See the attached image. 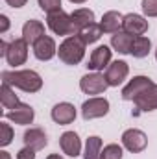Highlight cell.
Instances as JSON below:
<instances>
[{"mask_svg":"<svg viewBox=\"0 0 157 159\" xmlns=\"http://www.w3.org/2000/svg\"><path fill=\"white\" fill-rule=\"evenodd\" d=\"M2 83H7L11 87H17L24 93H37L43 87V78L39 72L24 69V70H4L2 72Z\"/></svg>","mask_w":157,"mask_h":159,"instance_id":"1","label":"cell"},{"mask_svg":"<svg viewBox=\"0 0 157 159\" xmlns=\"http://www.w3.org/2000/svg\"><path fill=\"white\" fill-rule=\"evenodd\" d=\"M85 46H87L85 41L81 39L79 35H70V37H67V39L59 44L57 56H59V59L65 65L74 67V65H79L81 63V59L85 56Z\"/></svg>","mask_w":157,"mask_h":159,"instance_id":"2","label":"cell"},{"mask_svg":"<svg viewBox=\"0 0 157 159\" xmlns=\"http://www.w3.org/2000/svg\"><path fill=\"white\" fill-rule=\"evenodd\" d=\"M46 24H48V28H50L56 35L70 37V35H78L79 34V30L76 28L72 17H70L69 13H65L63 9L54 11V13H48V17H46Z\"/></svg>","mask_w":157,"mask_h":159,"instance_id":"3","label":"cell"},{"mask_svg":"<svg viewBox=\"0 0 157 159\" xmlns=\"http://www.w3.org/2000/svg\"><path fill=\"white\" fill-rule=\"evenodd\" d=\"M109 113V100L104 96H92L83 102L81 106V117L85 120L102 119Z\"/></svg>","mask_w":157,"mask_h":159,"instance_id":"4","label":"cell"},{"mask_svg":"<svg viewBox=\"0 0 157 159\" xmlns=\"http://www.w3.org/2000/svg\"><path fill=\"white\" fill-rule=\"evenodd\" d=\"M122 146L131 154H141L148 146V137L144 131H141L137 128H129L122 133Z\"/></svg>","mask_w":157,"mask_h":159,"instance_id":"5","label":"cell"},{"mask_svg":"<svg viewBox=\"0 0 157 159\" xmlns=\"http://www.w3.org/2000/svg\"><path fill=\"white\" fill-rule=\"evenodd\" d=\"M4 57H6L7 65H11V67L24 65L26 59H28V43L22 39V37L11 41L7 44V50H6V56Z\"/></svg>","mask_w":157,"mask_h":159,"instance_id":"6","label":"cell"},{"mask_svg":"<svg viewBox=\"0 0 157 159\" xmlns=\"http://www.w3.org/2000/svg\"><path fill=\"white\" fill-rule=\"evenodd\" d=\"M107 87L109 83L105 80V74H100V72H89L79 80V89L85 94H102L105 93Z\"/></svg>","mask_w":157,"mask_h":159,"instance_id":"7","label":"cell"},{"mask_svg":"<svg viewBox=\"0 0 157 159\" xmlns=\"http://www.w3.org/2000/svg\"><path fill=\"white\" fill-rule=\"evenodd\" d=\"M111 56H113V50L105 44H100L92 50L91 57H89V63H87V69L89 70H94V72H100L104 69L109 67L111 63Z\"/></svg>","mask_w":157,"mask_h":159,"instance_id":"8","label":"cell"},{"mask_svg":"<svg viewBox=\"0 0 157 159\" xmlns=\"http://www.w3.org/2000/svg\"><path fill=\"white\" fill-rule=\"evenodd\" d=\"M129 74V65L122 59L111 61L107 70H105V80L109 83V87H118L120 83H124V80Z\"/></svg>","mask_w":157,"mask_h":159,"instance_id":"9","label":"cell"},{"mask_svg":"<svg viewBox=\"0 0 157 159\" xmlns=\"http://www.w3.org/2000/svg\"><path fill=\"white\" fill-rule=\"evenodd\" d=\"M152 85H154V81L148 78V76H133V80H129V83L122 89V98L133 102L141 93H144Z\"/></svg>","mask_w":157,"mask_h":159,"instance_id":"10","label":"cell"},{"mask_svg":"<svg viewBox=\"0 0 157 159\" xmlns=\"http://www.w3.org/2000/svg\"><path fill=\"white\" fill-rule=\"evenodd\" d=\"M122 30L128 32L129 35L137 37V35H144L148 32V20L142 17V15H137V13H128L124 15V20H122Z\"/></svg>","mask_w":157,"mask_h":159,"instance_id":"11","label":"cell"},{"mask_svg":"<svg viewBox=\"0 0 157 159\" xmlns=\"http://www.w3.org/2000/svg\"><path fill=\"white\" fill-rule=\"evenodd\" d=\"M52 120L59 126H67L72 124L76 120V107L70 102H59L52 107Z\"/></svg>","mask_w":157,"mask_h":159,"instance_id":"12","label":"cell"},{"mask_svg":"<svg viewBox=\"0 0 157 159\" xmlns=\"http://www.w3.org/2000/svg\"><path fill=\"white\" fill-rule=\"evenodd\" d=\"M6 119L11 120L13 124H19V126H28L35 119V111H34V107L30 104H22L20 102L15 109L6 113Z\"/></svg>","mask_w":157,"mask_h":159,"instance_id":"13","label":"cell"},{"mask_svg":"<svg viewBox=\"0 0 157 159\" xmlns=\"http://www.w3.org/2000/svg\"><path fill=\"white\" fill-rule=\"evenodd\" d=\"M59 146L65 156L69 157H78L81 154V139L76 131H65L59 137Z\"/></svg>","mask_w":157,"mask_h":159,"instance_id":"14","label":"cell"},{"mask_svg":"<svg viewBox=\"0 0 157 159\" xmlns=\"http://www.w3.org/2000/svg\"><path fill=\"white\" fill-rule=\"evenodd\" d=\"M56 54H57V46H56V41L52 39L50 35H43L34 44V56L39 61H50Z\"/></svg>","mask_w":157,"mask_h":159,"instance_id":"15","label":"cell"},{"mask_svg":"<svg viewBox=\"0 0 157 159\" xmlns=\"http://www.w3.org/2000/svg\"><path fill=\"white\" fill-rule=\"evenodd\" d=\"M133 104H135V107L139 109V111H144V113H148V111H155L157 109V83H154L150 89H146L144 93H141L135 100H133Z\"/></svg>","mask_w":157,"mask_h":159,"instance_id":"16","label":"cell"},{"mask_svg":"<svg viewBox=\"0 0 157 159\" xmlns=\"http://www.w3.org/2000/svg\"><path fill=\"white\" fill-rule=\"evenodd\" d=\"M43 35H46V34H44V24H43L41 20L30 19V20L24 22V26H22V39L26 41L28 44L34 46Z\"/></svg>","mask_w":157,"mask_h":159,"instance_id":"17","label":"cell"},{"mask_svg":"<svg viewBox=\"0 0 157 159\" xmlns=\"http://www.w3.org/2000/svg\"><path fill=\"white\" fill-rule=\"evenodd\" d=\"M22 141H24V146H30L35 152L43 150L48 144V137H46V133L41 128H30V129H26L24 135H22Z\"/></svg>","mask_w":157,"mask_h":159,"instance_id":"18","label":"cell"},{"mask_svg":"<svg viewBox=\"0 0 157 159\" xmlns=\"http://www.w3.org/2000/svg\"><path fill=\"white\" fill-rule=\"evenodd\" d=\"M122 20H124V15L120 11H107V13H104L100 26H102L104 34H117L122 28Z\"/></svg>","mask_w":157,"mask_h":159,"instance_id":"19","label":"cell"},{"mask_svg":"<svg viewBox=\"0 0 157 159\" xmlns=\"http://www.w3.org/2000/svg\"><path fill=\"white\" fill-rule=\"evenodd\" d=\"M133 35H129L128 32H124V30H120L117 34H113L111 35V46L117 50L118 54H131V46H133Z\"/></svg>","mask_w":157,"mask_h":159,"instance_id":"20","label":"cell"},{"mask_svg":"<svg viewBox=\"0 0 157 159\" xmlns=\"http://www.w3.org/2000/svg\"><path fill=\"white\" fill-rule=\"evenodd\" d=\"M70 17H72V20H74V24H76V28H78L79 32H81L83 28H87L89 24L94 22V11L89 9V7L74 9V11L70 13Z\"/></svg>","mask_w":157,"mask_h":159,"instance_id":"21","label":"cell"},{"mask_svg":"<svg viewBox=\"0 0 157 159\" xmlns=\"http://www.w3.org/2000/svg\"><path fill=\"white\" fill-rule=\"evenodd\" d=\"M0 102H2V107L4 109H15L19 104H20V100H19V96L15 94V91H13V87L11 85H7V83H2V87H0Z\"/></svg>","mask_w":157,"mask_h":159,"instance_id":"22","label":"cell"},{"mask_svg":"<svg viewBox=\"0 0 157 159\" xmlns=\"http://www.w3.org/2000/svg\"><path fill=\"white\" fill-rule=\"evenodd\" d=\"M83 159H102V139L98 135H91L85 141Z\"/></svg>","mask_w":157,"mask_h":159,"instance_id":"23","label":"cell"},{"mask_svg":"<svg viewBox=\"0 0 157 159\" xmlns=\"http://www.w3.org/2000/svg\"><path fill=\"white\" fill-rule=\"evenodd\" d=\"M150 50H152V41L148 39V37L137 35V37L133 39V46H131V56H133V57L142 59V57H146V56L150 54Z\"/></svg>","mask_w":157,"mask_h":159,"instance_id":"24","label":"cell"},{"mask_svg":"<svg viewBox=\"0 0 157 159\" xmlns=\"http://www.w3.org/2000/svg\"><path fill=\"white\" fill-rule=\"evenodd\" d=\"M102 34H104L102 26L96 24V22H92V24H89L87 28H83L78 35L85 41V44H92V43H96V41L102 37Z\"/></svg>","mask_w":157,"mask_h":159,"instance_id":"25","label":"cell"},{"mask_svg":"<svg viewBox=\"0 0 157 159\" xmlns=\"http://www.w3.org/2000/svg\"><path fill=\"white\" fill-rule=\"evenodd\" d=\"M122 156H124L122 146H118L115 143L102 148V159H122Z\"/></svg>","mask_w":157,"mask_h":159,"instance_id":"26","label":"cell"},{"mask_svg":"<svg viewBox=\"0 0 157 159\" xmlns=\"http://www.w3.org/2000/svg\"><path fill=\"white\" fill-rule=\"evenodd\" d=\"M11 141H13V128L6 120H2L0 122V146H7L11 144Z\"/></svg>","mask_w":157,"mask_h":159,"instance_id":"27","label":"cell"},{"mask_svg":"<svg viewBox=\"0 0 157 159\" xmlns=\"http://www.w3.org/2000/svg\"><path fill=\"white\" fill-rule=\"evenodd\" d=\"M37 4H39V7L46 15L61 9V0H37Z\"/></svg>","mask_w":157,"mask_h":159,"instance_id":"28","label":"cell"},{"mask_svg":"<svg viewBox=\"0 0 157 159\" xmlns=\"http://www.w3.org/2000/svg\"><path fill=\"white\" fill-rule=\"evenodd\" d=\"M141 7L146 17H157V0H142Z\"/></svg>","mask_w":157,"mask_h":159,"instance_id":"29","label":"cell"},{"mask_svg":"<svg viewBox=\"0 0 157 159\" xmlns=\"http://www.w3.org/2000/svg\"><path fill=\"white\" fill-rule=\"evenodd\" d=\"M17 159H35V150L30 146H24L17 152Z\"/></svg>","mask_w":157,"mask_h":159,"instance_id":"30","label":"cell"},{"mask_svg":"<svg viewBox=\"0 0 157 159\" xmlns=\"http://www.w3.org/2000/svg\"><path fill=\"white\" fill-rule=\"evenodd\" d=\"M0 20H2V26H0V34H6L7 28H9V19L6 15H0Z\"/></svg>","mask_w":157,"mask_h":159,"instance_id":"31","label":"cell"},{"mask_svg":"<svg viewBox=\"0 0 157 159\" xmlns=\"http://www.w3.org/2000/svg\"><path fill=\"white\" fill-rule=\"evenodd\" d=\"M26 2L28 0H6V4L11 7H22V6H26Z\"/></svg>","mask_w":157,"mask_h":159,"instance_id":"32","label":"cell"},{"mask_svg":"<svg viewBox=\"0 0 157 159\" xmlns=\"http://www.w3.org/2000/svg\"><path fill=\"white\" fill-rule=\"evenodd\" d=\"M0 159H11V156H9L6 150H2V152H0Z\"/></svg>","mask_w":157,"mask_h":159,"instance_id":"33","label":"cell"},{"mask_svg":"<svg viewBox=\"0 0 157 159\" xmlns=\"http://www.w3.org/2000/svg\"><path fill=\"white\" fill-rule=\"evenodd\" d=\"M46 159H63V157H61L59 154H50V156H48Z\"/></svg>","mask_w":157,"mask_h":159,"instance_id":"34","label":"cell"},{"mask_svg":"<svg viewBox=\"0 0 157 159\" xmlns=\"http://www.w3.org/2000/svg\"><path fill=\"white\" fill-rule=\"evenodd\" d=\"M69 2H72V4H85L87 0H69Z\"/></svg>","mask_w":157,"mask_h":159,"instance_id":"35","label":"cell"},{"mask_svg":"<svg viewBox=\"0 0 157 159\" xmlns=\"http://www.w3.org/2000/svg\"><path fill=\"white\" fill-rule=\"evenodd\" d=\"M155 59H157V48H155Z\"/></svg>","mask_w":157,"mask_h":159,"instance_id":"36","label":"cell"}]
</instances>
